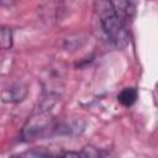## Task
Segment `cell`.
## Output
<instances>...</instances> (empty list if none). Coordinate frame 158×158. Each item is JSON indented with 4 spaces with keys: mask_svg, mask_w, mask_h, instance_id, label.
<instances>
[{
    "mask_svg": "<svg viewBox=\"0 0 158 158\" xmlns=\"http://www.w3.org/2000/svg\"><path fill=\"white\" fill-rule=\"evenodd\" d=\"M94 6L99 16L101 28L110 43L118 49L126 48L130 43V36L126 25L115 15L112 1H96Z\"/></svg>",
    "mask_w": 158,
    "mask_h": 158,
    "instance_id": "6da1fadb",
    "label": "cell"
},
{
    "mask_svg": "<svg viewBox=\"0 0 158 158\" xmlns=\"http://www.w3.org/2000/svg\"><path fill=\"white\" fill-rule=\"evenodd\" d=\"M53 126V118L48 114L47 110L41 109V111L28 118L26 125L23 126L21 131V141H33L37 139L38 137H43L46 133L52 130Z\"/></svg>",
    "mask_w": 158,
    "mask_h": 158,
    "instance_id": "7a4b0ae2",
    "label": "cell"
},
{
    "mask_svg": "<svg viewBox=\"0 0 158 158\" xmlns=\"http://www.w3.org/2000/svg\"><path fill=\"white\" fill-rule=\"evenodd\" d=\"M28 94L27 84L23 81H15L1 91L0 99L5 104H17L26 99Z\"/></svg>",
    "mask_w": 158,
    "mask_h": 158,
    "instance_id": "3957f363",
    "label": "cell"
},
{
    "mask_svg": "<svg viewBox=\"0 0 158 158\" xmlns=\"http://www.w3.org/2000/svg\"><path fill=\"white\" fill-rule=\"evenodd\" d=\"M112 6H114L115 15L125 25L133 19L135 10H136V6L133 2H131V1H116V2H112Z\"/></svg>",
    "mask_w": 158,
    "mask_h": 158,
    "instance_id": "277c9868",
    "label": "cell"
},
{
    "mask_svg": "<svg viewBox=\"0 0 158 158\" xmlns=\"http://www.w3.org/2000/svg\"><path fill=\"white\" fill-rule=\"evenodd\" d=\"M137 96H138V93L135 88H125L122 89L118 95H117V101L125 106V107H130L132 106L136 100H137Z\"/></svg>",
    "mask_w": 158,
    "mask_h": 158,
    "instance_id": "5b68a950",
    "label": "cell"
},
{
    "mask_svg": "<svg viewBox=\"0 0 158 158\" xmlns=\"http://www.w3.org/2000/svg\"><path fill=\"white\" fill-rule=\"evenodd\" d=\"M62 158H102L101 153L94 148V147H85L83 151L80 152H67L63 154Z\"/></svg>",
    "mask_w": 158,
    "mask_h": 158,
    "instance_id": "8992f818",
    "label": "cell"
},
{
    "mask_svg": "<svg viewBox=\"0 0 158 158\" xmlns=\"http://www.w3.org/2000/svg\"><path fill=\"white\" fill-rule=\"evenodd\" d=\"M14 43V33L12 30L0 25V51H7L12 47Z\"/></svg>",
    "mask_w": 158,
    "mask_h": 158,
    "instance_id": "52a82bcc",
    "label": "cell"
},
{
    "mask_svg": "<svg viewBox=\"0 0 158 158\" xmlns=\"http://www.w3.org/2000/svg\"><path fill=\"white\" fill-rule=\"evenodd\" d=\"M20 158H48L47 156H44L43 153H40V152H26L23 154H19Z\"/></svg>",
    "mask_w": 158,
    "mask_h": 158,
    "instance_id": "ba28073f",
    "label": "cell"
},
{
    "mask_svg": "<svg viewBox=\"0 0 158 158\" xmlns=\"http://www.w3.org/2000/svg\"><path fill=\"white\" fill-rule=\"evenodd\" d=\"M10 158H20V157H19V154H17V156H11Z\"/></svg>",
    "mask_w": 158,
    "mask_h": 158,
    "instance_id": "9c48e42d",
    "label": "cell"
}]
</instances>
